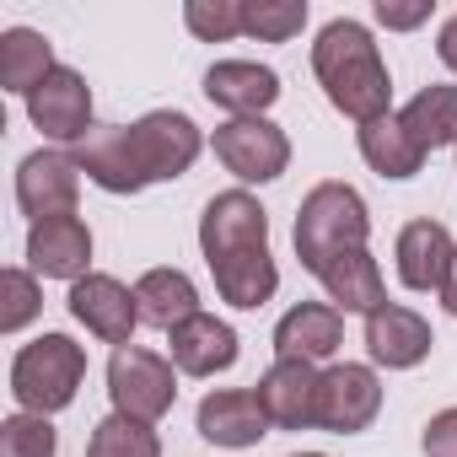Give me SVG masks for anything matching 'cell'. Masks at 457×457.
Returning a JSON list of instances; mask_svg holds the SVG:
<instances>
[{"label":"cell","mask_w":457,"mask_h":457,"mask_svg":"<svg viewBox=\"0 0 457 457\" xmlns=\"http://www.w3.org/2000/svg\"><path fill=\"white\" fill-rule=\"evenodd\" d=\"M312 76L323 81V97L345 119H355V124H371V119L393 113V76L382 65L377 38L355 17H334L318 33V44H312Z\"/></svg>","instance_id":"1"},{"label":"cell","mask_w":457,"mask_h":457,"mask_svg":"<svg viewBox=\"0 0 457 457\" xmlns=\"http://www.w3.org/2000/svg\"><path fill=\"white\" fill-rule=\"evenodd\" d=\"M296 259L307 275H323V264H334L339 253L366 248L371 237V210L350 183H318L302 210H296Z\"/></svg>","instance_id":"2"},{"label":"cell","mask_w":457,"mask_h":457,"mask_svg":"<svg viewBox=\"0 0 457 457\" xmlns=\"http://www.w3.org/2000/svg\"><path fill=\"white\" fill-rule=\"evenodd\" d=\"M81 382H87V350L71 334H38L12 361V398H17L22 414L49 420L60 409H71Z\"/></svg>","instance_id":"3"},{"label":"cell","mask_w":457,"mask_h":457,"mask_svg":"<svg viewBox=\"0 0 457 457\" xmlns=\"http://www.w3.org/2000/svg\"><path fill=\"white\" fill-rule=\"evenodd\" d=\"M124 140H129V162H135L140 188L183 178V172L199 162V151H204L199 124H194L188 113H178V108H156V113H145V119L124 124Z\"/></svg>","instance_id":"4"},{"label":"cell","mask_w":457,"mask_h":457,"mask_svg":"<svg viewBox=\"0 0 457 457\" xmlns=\"http://www.w3.org/2000/svg\"><path fill=\"white\" fill-rule=\"evenodd\" d=\"M108 398H113V414L156 425L178 398L172 361L156 355V350H140V345H119L108 355Z\"/></svg>","instance_id":"5"},{"label":"cell","mask_w":457,"mask_h":457,"mask_svg":"<svg viewBox=\"0 0 457 457\" xmlns=\"http://www.w3.org/2000/svg\"><path fill=\"white\" fill-rule=\"evenodd\" d=\"M210 145H215V162L243 183H275L291 167V140L270 119H226Z\"/></svg>","instance_id":"6"},{"label":"cell","mask_w":457,"mask_h":457,"mask_svg":"<svg viewBox=\"0 0 457 457\" xmlns=\"http://www.w3.org/2000/svg\"><path fill=\"white\" fill-rule=\"evenodd\" d=\"M199 248H204V264H220L248 248H270V210L248 188L215 194L199 215Z\"/></svg>","instance_id":"7"},{"label":"cell","mask_w":457,"mask_h":457,"mask_svg":"<svg viewBox=\"0 0 457 457\" xmlns=\"http://www.w3.org/2000/svg\"><path fill=\"white\" fill-rule=\"evenodd\" d=\"M76 199H81V167L71 151L49 145V151H33L17 162V210L33 226L54 220V215H76Z\"/></svg>","instance_id":"8"},{"label":"cell","mask_w":457,"mask_h":457,"mask_svg":"<svg viewBox=\"0 0 457 457\" xmlns=\"http://www.w3.org/2000/svg\"><path fill=\"white\" fill-rule=\"evenodd\" d=\"M28 119H33V129H44V140L76 151L97 129L92 124V87H87V76L71 71V65H54V76L28 97Z\"/></svg>","instance_id":"9"},{"label":"cell","mask_w":457,"mask_h":457,"mask_svg":"<svg viewBox=\"0 0 457 457\" xmlns=\"http://www.w3.org/2000/svg\"><path fill=\"white\" fill-rule=\"evenodd\" d=\"M382 414V382L361 361H339L323 371V403H318V430L328 436H361Z\"/></svg>","instance_id":"10"},{"label":"cell","mask_w":457,"mask_h":457,"mask_svg":"<svg viewBox=\"0 0 457 457\" xmlns=\"http://www.w3.org/2000/svg\"><path fill=\"white\" fill-rule=\"evenodd\" d=\"M71 318L87 328V334H97L103 345H135V328H140V302H135V291L124 286V280H113V275H87V280H76L71 286Z\"/></svg>","instance_id":"11"},{"label":"cell","mask_w":457,"mask_h":457,"mask_svg":"<svg viewBox=\"0 0 457 457\" xmlns=\"http://www.w3.org/2000/svg\"><path fill=\"white\" fill-rule=\"evenodd\" d=\"M259 403L275 430H318V403H323V371L312 361H275L259 377Z\"/></svg>","instance_id":"12"},{"label":"cell","mask_w":457,"mask_h":457,"mask_svg":"<svg viewBox=\"0 0 457 457\" xmlns=\"http://www.w3.org/2000/svg\"><path fill=\"white\" fill-rule=\"evenodd\" d=\"M194 430H199L210 446L243 452V446H259V441L270 436V414H264V403H259L253 387H215V393L199 398Z\"/></svg>","instance_id":"13"},{"label":"cell","mask_w":457,"mask_h":457,"mask_svg":"<svg viewBox=\"0 0 457 457\" xmlns=\"http://www.w3.org/2000/svg\"><path fill=\"white\" fill-rule=\"evenodd\" d=\"M204 97L232 119H264L280 103V76L259 60H215L204 71Z\"/></svg>","instance_id":"14"},{"label":"cell","mask_w":457,"mask_h":457,"mask_svg":"<svg viewBox=\"0 0 457 457\" xmlns=\"http://www.w3.org/2000/svg\"><path fill=\"white\" fill-rule=\"evenodd\" d=\"M28 264L33 275L44 280H87L92 270V232H87V220L81 215H54V220H38L33 232H28Z\"/></svg>","instance_id":"15"},{"label":"cell","mask_w":457,"mask_h":457,"mask_svg":"<svg viewBox=\"0 0 457 457\" xmlns=\"http://www.w3.org/2000/svg\"><path fill=\"white\" fill-rule=\"evenodd\" d=\"M430 345H436V334H430V323L414 307L387 302V307H377L366 318V355H371V366L409 371V366H420L430 355Z\"/></svg>","instance_id":"16"},{"label":"cell","mask_w":457,"mask_h":457,"mask_svg":"<svg viewBox=\"0 0 457 457\" xmlns=\"http://www.w3.org/2000/svg\"><path fill=\"white\" fill-rule=\"evenodd\" d=\"M345 345V312L334 302H296L275 323V361H328Z\"/></svg>","instance_id":"17"},{"label":"cell","mask_w":457,"mask_h":457,"mask_svg":"<svg viewBox=\"0 0 457 457\" xmlns=\"http://www.w3.org/2000/svg\"><path fill=\"white\" fill-rule=\"evenodd\" d=\"M167 350H172V366L183 377H215V371L237 366V328L210 318V312H194L188 323H178L167 334Z\"/></svg>","instance_id":"18"},{"label":"cell","mask_w":457,"mask_h":457,"mask_svg":"<svg viewBox=\"0 0 457 457\" xmlns=\"http://www.w3.org/2000/svg\"><path fill=\"white\" fill-rule=\"evenodd\" d=\"M452 253H457V243L441 220H409L393 243V264H398V280L409 291H441Z\"/></svg>","instance_id":"19"},{"label":"cell","mask_w":457,"mask_h":457,"mask_svg":"<svg viewBox=\"0 0 457 457\" xmlns=\"http://www.w3.org/2000/svg\"><path fill=\"white\" fill-rule=\"evenodd\" d=\"M323 291L339 312H361L371 318L377 307H387V286H382V264L371 259V248H355V253H339L334 264H323Z\"/></svg>","instance_id":"20"},{"label":"cell","mask_w":457,"mask_h":457,"mask_svg":"<svg viewBox=\"0 0 457 457\" xmlns=\"http://www.w3.org/2000/svg\"><path fill=\"white\" fill-rule=\"evenodd\" d=\"M210 275H215V291H220V302H226V307H237V312H253V307H264V302L280 291V270H275L270 248L232 253V259L210 264Z\"/></svg>","instance_id":"21"},{"label":"cell","mask_w":457,"mask_h":457,"mask_svg":"<svg viewBox=\"0 0 457 457\" xmlns=\"http://www.w3.org/2000/svg\"><path fill=\"white\" fill-rule=\"evenodd\" d=\"M135 302H140V323H151L162 334H172L178 323H188L194 312H204L199 307V286L183 270H145L135 280Z\"/></svg>","instance_id":"22"},{"label":"cell","mask_w":457,"mask_h":457,"mask_svg":"<svg viewBox=\"0 0 457 457\" xmlns=\"http://www.w3.org/2000/svg\"><path fill=\"white\" fill-rule=\"evenodd\" d=\"M71 156H76V167H81L103 194H140V178H135V162H129L124 124H103V129H92Z\"/></svg>","instance_id":"23"},{"label":"cell","mask_w":457,"mask_h":457,"mask_svg":"<svg viewBox=\"0 0 457 457\" xmlns=\"http://www.w3.org/2000/svg\"><path fill=\"white\" fill-rule=\"evenodd\" d=\"M54 76V44L33 28H6L0 33V87L33 97L44 81Z\"/></svg>","instance_id":"24"},{"label":"cell","mask_w":457,"mask_h":457,"mask_svg":"<svg viewBox=\"0 0 457 457\" xmlns=\"http://www.w3.org/2000/svg\"><path fill=\"white\" fill-rule=\"evenodd\" d=\"M398 124L414 135V145L430 156L441 145H457V87L436 81V87H420L403 108H398Z\"/></svg>","instance_id":"25"},{"label":"cell","mask_w":457,"mask_h":457,"mask_svg":"<svg viewBox=\"0 0 457 457\" xmlns=\"http://www.w3.org/2000/svg\"><path fill=\"white\" fill-rule=\"evenodd\" d=\"M355 140H361V156H366V167H371L377 178H414V172L425 167V151H420L414 135L398 124V113H382V119L361 124Z\"/></svg>","instance_id":"26"},{"label":"cell","mask_w":457,"mask_h":457,"mask_svg":"<svg viewBox=\"0 0 457 457\" xmlns=\"http://www.w3.org/2000/svg\"><path fill=\"white\" fill-rule=\"evenodd\" d=\"M87 457H162V436L145 420L108 414V420H97V430L87 441Z\"/></svg>","instance_id":"27"},{"label":"cell","mask_w":457,"mask_h":457,"mask_svg":"<svg viewBox=\"0 0 457 457\" xmlns=\"http://www.w3.org/2000/svg\"><path fill=\"white\" fill-rule=\"evenodd\" d=\"M307 28V0H243V38L291 44Z\"/></svg>","instance_id":"28"},{"label":"cell","mask_w":457,"mask_h":457,"mask_svg":"<svg viewBox=\"0 0 457 457\" xmlns=\"http://www.w3.org/2000/svg\"><path fill=\"white\" fill-rule=\"evenodd\" d=\"M44 312V291L33 270H0V334H22Z\"/></svg>","instance_id":"29"},{"label":"cell","mask_w":457,"mask_h":457,"mask_svg":"<svg viewBox=\"0 0 457 457\" xmlns=\"http://www.w3.org/2000/svg\"><path fill=\"white\" fill-rule=\"evenodd\" d=\"M60 430L44 414H6L0 420V457H54Z\"/></svg>","instance_id":"30"},{"label":"cell","mask_w":457,"mask_h":457,"mask_svg":"<svg viewBox=\"0 0 457 457\" xmlns=\"http://www.w3.org/2000/svg\"><path fill=\"white\" fill-rule=\"evenodd\" d=\"M183 22L194 38L204 44H226V38H243V0H188Z\"/></svg>","instance_id":"31"},{"label":"cell","mask_w":457,"mask_h":457,"mask_svg":"<svg viewBox=\"0 0 457 457\" xmlns=\"http://www.w3.org/2000/svg\"><path fill=\"white\" fill-rule=\"evenodd\" d=\"M430 12H436V0H377L371 6V17L382 28H393V33H409L420 22H430Z\"/></svg>","instance_id":"32"},{"label":"cell","mask_w":457,"mask_h":457,"mask_svg":"<svg viewBox=\"0 0 457 457\" xmlns=\"http://www.w3.org/2000/svg\"><path fill=\"white\" fill-rule=\"evenodd\" d=\"M420 446H425V457H457V409L430 414V425H425Z\"/></svg>","instance_id":"33"},{"label":"cell","mask_w":457,"mask_h":457,"mask_svg":"<svg viewBox=\"0 0 457 457\" xmlns=\"http://www.w3.org/2000/svg\"><path fill=\"white\" fill-rule=\"evenodd\" d=\"M436 54H441L446 71H457V12L441 22V33H436Z\"/></svg>","instance_id":"34"},{"label":"cell","mask_w":457,"mask_h":457,"mask_svg":"<svg viewBox=\"0 0 457 457\" xmlns=\"http://www.w3.org/2000/svg\"><path fill=\"white\" fill-rule=\"evenodd\" d=\"M436 296H441V307L457 318V253H452V264H446V280H441V291H436Z\"/></svg>","instance_id":"35"},{"label":"cell","mask_w":457,"mask_h":457,"mask_svg":"<svg viewBox=\"0 0 457 457\" xmlns=\"http://www.w3.org/2000/svg\"><path fill=\"white\" fill-rule=\"evenodd\" d=\"M291 457H328V452H291Z\"/></svg>","instance_id":"36"}]
</instances>
